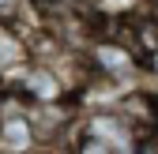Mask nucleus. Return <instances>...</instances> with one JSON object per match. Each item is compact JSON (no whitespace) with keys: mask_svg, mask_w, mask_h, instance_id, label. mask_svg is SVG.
<instances>
[{"mask_svg":"<svg viewBox=\"0 0 158 154\" xmlns=\"http://www.w3.org/2000/svg\"><path fill=\"white\" fill-rule=\"evenodd\" d=\"M83 64L94 79H106V83H121L128 87L135 75L143 71V60L124 38H109V34H98L94 42L83 49Z\"/></svg>","mask_w":158,"mask_h":154,"instance_id":"nucleus-1","label":"nucleus"},{"mask_svg":"<svg viewBox=\"0 0 158 154\" xmlns=\"http://www.w3.org/2000/svg\"><path fill=\"white\" fill-rule=\"evenodd\" d=\"M19 98H23L27 105H60L72 98V87L68 79L60 75V68L49 64V60H27L23 68H19L11 75V83H8Z\"/></svg>","mask_w":158,"mask_h":154,"instance_id":"nucleus-2","label":"nucleus"},{"mask_svg":"<svg viewBox=\"0 0 158 154\" xmlns=\"http://www.w3.org/2000/svg\"><path fill=\"white\" fill-rule=\"evenodd\" d=\"M38 150H45V143L38 136L34 113L8 87L4 102H0V154H38Z\"/></svg>","mask_w":158,"mask_h":154,"instance_id":"nucleus-3","label":"nucleus"},{"mask_svg":"<svg viewBox=\"0 0 158 154\" xmlns=\"http://www.w3.org/2000/svg\"><path fill=\"white\" fill-rule=\"evenodd\" d=\"M27 60H30V42L8 23V19H0V83L11 79Z\"/></svg>","mask_w":158,"mask_h":154,"instance_id":"nucleus-4","label":"nucleus"},{"mask_svg":"<svg viewBox=\"0 0 158 154\" xmlns=\"http://www.w3.org/2000/svg\"><path fill=\"white\" fill-rule=\"evenodd\" d=\"M72 154H117V150H113L106 139H98V136H87V132H83V136L75 139Z\"/></svg>","mask_w":158,"mask_h":154,"instance_id":"nucleus-5","label":"nucleus"},{"mask_svg":"<svg viewBox=\"0 0 158 154\" xmlns=\"http://www.w3.org/2000/svg\"><path fill=\"white\" fill-rule=\"evenodd\" d=\"M23 4H34L38 11H60V8L72 4V0H23Z\"/></svg>","mask_w":158,"mask_h":154,"instance_id":"nucleus-6","label":"nucleus"},{"mask_svg":"<svg viewBox=\"0 0 158 154\" xmlns=\"http://www.w3.org/2000/svg\"><path fill=\"white\" fill-rule=\"evenodd\" d=\"M143 71H151V75H158V49L147 56V60H143Z\"/></svg>","mask_w":158,"mask_h":154,"instance_id":"nucleus-7","label":"nucleus"},{"mask_svg":"<svg viewBox=\"0 0 158 154\" xmlns=\"http://www.w3.org/2000/svg\"><path fill=\"white\" fill-rule=\"evenodd\" d=\"M154 4H158V0H154Z\"/></svg>","mask_w":158,"mask_h":154,"instance_id":"nucleus-8","label":"nucleus"}]
</instances>
